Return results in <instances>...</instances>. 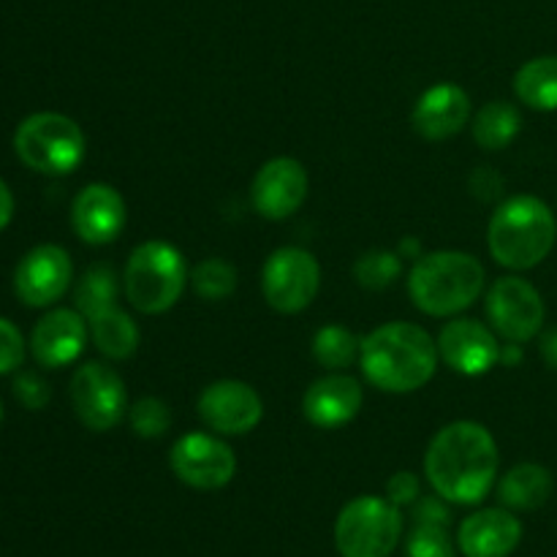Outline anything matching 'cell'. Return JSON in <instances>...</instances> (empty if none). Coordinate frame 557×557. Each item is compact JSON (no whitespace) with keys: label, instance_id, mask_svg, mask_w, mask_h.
<instances>
[{"label":"cell","instance_id":"obj_8","mask_svg":"<svg viewBox=\"0 0 557 557\" xmlns=\"http://www.w3.org/2000/svg\"><path fill=\"white\" fill-rule=\"evenodd\" d=\"M321 288V267L305 248H277L261 270V292L267 305L283 315L302 313Z\"/></svg>","mask_w":557,"mask_h":557},{"label":"cell","instance_id":"obj_20","mask_svg":"<svg viewBox=\"0 0 557 557\" xmlns=\"http://www.w3.org/2000/svg\"><path fill=\"white\" fill-rule=\"evenodd\" d=\"M364 400L362 384L346 373H330L313 381L302 397V413L321 430H337L351 422Z\"/></svg>","mask_w":557,"mask_h":557},{"label":"cell","instance_id":"obj_3","mask_svg":"<svg viewBox=\"0 0 557 557\" xmlns=\"http://www.w3.org/2000/svg\"><path fill=\"white\" fill-rule=\"evenodd\" d=\"M557 221L536 196H511L490 218L487 245L500 267L515 272L533 270L555 248Z\"/></svg>","mask_w":557,"mask_h":557},{"label":"cell","instance_id":"obj_4","mask_svg":"<svg viewBox=\"0 0 557 557\" xmlns=\"http://www.w3.org/2000/svg\"><path fill=\"white\" fill-rule=\"evenodd\" d=\"M484 292V267L466 250L422 253L411 267L408 294L422 313L449 319L471 308Z\"/></svg>","mask_w":557,"mask_h":557},{"label":"cell","instance_id":"obj_23","mask_svg":"<svg viewBox=\"0 0 557 557\" xmlns=\"http://www.w3.org/2000/svg\"><path fill=\"white\" fill-rule=\"evenodd\" d=\"M515 92L536 112H557V54H542L515 74Z\"/></svg>","mask_w":557,"mask_h":557},{"label":"cell","instance_id":"obj_31","mask_svg":"<svg viewBox=\"0 0 557 557\" xmlns=\"http://www.w3.org/2000/svg\"><path fill=\"white\" fill-rule=\"evenodd\" d=\"M22 362H25V337L9 319H0V375L14 373Z\"/></svg>","mask_w":557,"mask_h":557},{"label":"cell","instance_id":"obj_37","mask_svg":"<svg viewBox=\"0 0 557 557\" xmlns=\"http://www.w3.org/2000/svg\"><path fill=\"white\" fill-rule=\"evenodd\" d=\"M11 215H14V196H11L9 185L0 180V232L11 223Z\"/></svg>","mask_w":557,"mask_h":557},{"label":"cell","instance_id":"obj_19","mask_svg":"<svg viewBox=\"0 0 557 557\" xmlns=\"http://www.w3.org/2000/svg\"><path fill=\"white\" fill-rule=\"evenodd\" d=\"M87 324L79 310L58 308L44 315L30 335V351L44 368H65L85 351Z\"/></svg>","mask_w":557,"mask_h":557},{"label":"cell","instance_id":"obj_39","mask_svg":"<svg viewBox=\"0 0 557 557\" xmlns=\"http://www.w3.org/2000/svg\"><path fill=\"white\" fill-rule=\"evenodd\" d=\"M397 253L406 256V259L417 261L419 256H422V243H419V239H403L400 248H397Z\"/></svg>","mask_w":557,"mask_h":557},{"label":"cell","instance_id":"obj_35","mask_svg":"<svg viewBox=\"0 0 557 557\" xmlns=\"http://www.w3.org/2000/svg\"><path fill=\"white\" fill-rule=\"evenodd\" d=\"M500 190H504V180H500V174L493 166H479L471 174V194L479 196V199L493 201L498 199Z\"/></svg>","mask_w":557,"mask_h":557},{"label":"cell","instance_id":"obj_27","mask_svg":"<svg viewBox=\"0 0 557 557\" xmlns=\"http://www.w3.org/2000/svg\"><path fill=\"white\" fill-rule=\"evenodd\" d=\"M403 275V256L397 250H368L354 264V277L368 292H384Z\"/></svg>","mask_w":557,"mask_h":557},{"label":"cell","instance_id":"obj_25","mask_svg":"<svg viewBox=\"0 0 557 557\" xmlns=\"http://www.w3.org/2000/svg\"><path fill=\"white\" fill-rule=\"evenodd\" d=\"M117 275L109 264H92L87 267L85 275L79 277L74 288V302L76 310L85 315L87 321L96 319L103 310L114 308L117 305Z\"/></svg>","mask_w":557,"mask_h":557},{"label":"cell","instance_id":"obj_16","mask_svg":"<svg viewBox=\"0 0 557 557\" xmlns=\"http://www.w3.org/2000/svg\"><path fill=\"white\" fill-rule=\"evenodd\" d=\"M125 223H128L125 199L107 183L85 185L71 205V226L87 245L114 243L123 234Z\"/></svg>","mask_w":557,"mask_h":557},{"label":"cell","instance_id":"obj_32","mask_svg":"<svg viewBox=\"0 0 557 557\" xmlns=\"http://www.w3.org/2000/svg\"><path fill=\"white\" fill-rule=\"evenodd\" d=\"M14 395L27 411H41V408H47L49 395H52V392H49V384L41 379V375L20 373L14 379Z\"/></svg>","mask_w":557,"mask_h":557},{"label":"cell","instance_id":"obj_1","mask_svg":"<svg viewBox=\"0 0 557 557\" xmlns=\"http://www.w3.org/2000/svg\"><path fill=\"white\" fill-rule=\"evenodd\" d=\"M498 444L479 422H451L435 433L424 455V473L435 495L455 506H476L498 479Z\"/></svg>","mask_w":557,"mask_h":557},{"label":"cell","instance_id":"obj_30","mask_svg":"<svg viewBox=\"0 0 557 557\" xmlns=\"http://www.w3.org/2000/svg\"><path fill=\"white\" fill-rule=\"evenodd\" d=\"M406 557H455L449 528L413 525L406 539Z\"/></svg>","mask_w":557,"mask_h":557},{"label":"cell","instance_id":"obj_38","mask_svg":"<svg viewBox=\"0 0 557 557\" xmlns=\"http://www.w3.org/2000/svg\"><path fill=\"white\" fill-rule=\"evenodd\" d=\"M520 362H522V343H506V346H500V364L515 368V364Z\"/></svg>","mask_w":557,"mask_h":557},{"label":"cell","instance_id":"obj_21","mask_svg":"<svg viewBox=\"0 0 557 557\" xmlns=\"http://www.w3.org/2000/svg\"><path fill=\"white\" fill-rule=\"evenodd\" d=\"M553 473L536 462H520L498 482V498L511 511H536L553 495Z\"/></svg>","mask_w":557,"mask_h":557},{"label":"cell","instance_id":"obj_14","mask_svg":"<svg viewBox=\"0 0 557 557\" xmlns=\"http://www.w3.org/2000/svg\"><path fill=\"white\" fill-rule=\"evenodd\" d=\"M308 199V172L297 158H272L250 185V205L267 221H286Z\"/></svg>","mask_w":557,"mask_h":557},{"label":"cell","instance_id":"obj_18","mask_svg":"<svg viewBox=\"0 0 557 557\" xmlns=\"http://www.w3.org/2000/svg\"><path fill=\"white\" fill-rule=\"evenodd\" d=\"M522 542V522L511 509H479L457 528V547L466 557H509Z\"/></svg>","mask_w":557,"mask_h":557},{"label":"cell","instance_id":"obj_10","mask_svg":"<svg viewBox=\"0 0 557 557\" xmlns=\"http://www.w3.org/2000/svg\"><path fill=\"white\" fill-rule=\"evenodd\" d=\"M487 319L506 343H528L542 335L547 308L533 283L520 275H504L487 292Z\"/></svg>","mask_w":557,"mask_h":557},{"label":"cell","instance_id":"obj_24","mask_svg":"<svg viewBox=\"0 0 557 557\" xmlns=\"http://www.w3.org/2000/svg\"><path fill=\"white\" fill-rule=\"evenodd\" d=\"M522 131V114L511 101H490L473 117V139L482 150H504Z\"/></svg>","mask_w":557,"mask_h":557},{"label":"cell","instance_id":"obj_11","mask_svg":"<svg viewBox=\"0 0 557 557\" xmlns=\"http://www.w3.org/2000/svg\"><path fill=\"white\" fill-rule=\"evenodd\" d=\"M169 466L183 484L210 493L232 482L237 473V455L218 435L188 433L174 441L169 451Z\"/></svg>","mask_w":557,"mask_h":557},{"label":"cell","instance_id":"obj_12","mask_svg":"<svg viewBox=\"0 0 557 557\" xmlns=\"http://www.w3.org/2000/svg\"><path fill=\"white\" fill-rule=\"evenodd\" d=\"M199 417L218 435H248L264 417V403L245 381L223 379L205 386L199 395Z\"/></svg>","mask_w":557,"mask_h":557},{"label":"cell","instance_id":"obj_29","mask_svg":"<svg viewBox=\"0 0 557 557\" xmlns=\"http://www.w3.org/2000/svg\"><path fill=\"white\" fill-rule=\"evenodd\" d=\"M128 422L139 438L156 441L172 428V411L161 397H141L128 408Z\"/></svg>","mask_w":557,"mask_h":557},{"label":"cell","instance_id":"obj_40","mask_svg":"<svg viewBox=\"0 0 557 557\" xmlns=\"http://www.w3.org/2000/svg\"><path fill=\"white\" fill-rule=\"evenodd\" d=\"M0 424H3V403H0Z\"/></svg>","mask_w":557,"mask_h":557},{"label":"cell","instance_id":"obj_26","mask_svg":"<svg viewBox=\"0 0 557 557\" xmlns=\"http://www.w3.org/2000/svg\"><path fill=\"white\" fill-rule=\"evenodd\" d=\"M359 354H362V341L348 326L326 324L315 332L313 357L321 368L332 370V373H341V370L359 362Z\"/></svg>","mask_w":557,"mask_h":557},{"label":"cell","instance_id":"obj_2","mask_svg":"<svg viewBox=\"0 0 557 557\" xmlns=\"http://www.w3.org/2000/svg\"><path fill=\"white\" fill-rule=\"evenodd\" d=\"M359 368L375 389L408 395L428 386L438 370V343L422 326L392 321L364 337Z\"/></svg>","mask_w":557,"mask_h":557},{"label":"cell","instance_id":"obj_5","mask_svg":"<svg viewBox=\"0 0 557 557\" xmlns=\"http://www.w3.org/2000/svg\"><path fill=\"white\" fill-rule=\"evenodd\" d=\"M188 286V264L172 243L150 239L134 248L123 272V288L131 308L145 315L172 310Z\"/></svg>","mask_w":557,"mask_h":557},{"label":"cell","instance_id":"obj_34","mask_svg":"<svg viewBox=\"0 0 557 557\" xmlns=\"http://www.w3.org/2000/svg\"><path fill=\"white\" fill-rule=\"evenodd\" d=\"M419 479L413 476L411 471H397L395 476L386 482V498L395 506L406 509V506H413L419 500Z\"/></svg>","mask_w":557,"mask_h":557},{"label":"cell","instance_id":"obj_17","mask_svg":"<svg viewBox=\"0 0 557 557\" xmlns=\"http://www.w3.org/2000/svg\"><path fill=\"white\" fill-rule=\"evenodd\" d=\"M471 98L455 82H438L419 96L411 123L422 139L444 141L471 123Z\"/></svg>","mask_w":557,"mask_h":557},{"label":"cell","instance_id":"obj_15","mask_svg":"<svg viewBox=\"0 0 557 557\" xmlns=\"http://www.w3.org/2000/svg\"><path fill=\"white\" fill-rule=\"evenodd\" d=\"M438 357L460 375H484L500 362L498 335L476 319H455L441 330Z\"/></svg>","mask_w":557,"mask_h":557},{"label":"cell","instance_id":"obj_6","mask_svg":"<svg viewBox=\"0 0 557 557\" xmlns=\"http://www.w3.org/2000/svg\"><path fill=\"white\" fill-rule=\"evenodd\" d=\"M14 150L27 169L41 174H71L85 161L87 141L79 125L60 112H36L16 125Z\"/></svg>","mask_w":557,"mask_h":557},{"label":"cell","instance_id":"obj_36","mask_svg":"<svg viewBox=\"0 0 557 557\" xmlns=\"http://www.w3.org/2000/svg\"><path fill=\"white\" fill-rule=\"evenodd\" d=\"M539 351H542L544 362H547L553 370H557V326H553V330H547V332H542V343H539Z\"/></svg>","mask_w":557,"mask_h":557},{"label":"cell","instance_id":"obj_22","mask_svg":"<svg viewBox=\"0 0 557 557\" xmlns=\"http://www.w3.org/2000/svg\"><path fill=\"white\" fill-rule=\"evenodd\" d=\"M90 335L98 351L103 357L114 359V362L134 357L141 341L136 321L125 310H120L117 305L90 319Z\"/></svg>","mask_w":557,"mask_h":557},{"label":"cell","instance_id":"obj_9","mask_svg":"<svg viewBox=\"0 0 557 557\" xmlns=\"http://www.w3.org/2000/svg\"><path fill=\"white\" fill-rule=\"evenodd\" d=\"M71 406L92 433H107L128 417V392L117 370L101 362H85L71 379Z\"/></svg>","mask_w":557,"mask_h":557},{"label":"cell","instance_id":"obj_28","mask_svg":"<svg viewBox=\"0 0 557 557\" xmlns=\"http://www.w3.org/2000/svg\"><path fill=\"white\" fill-rule=\"evenodd\" d=\"M190 283H194V292L201 299H207V302H221V299L232 297L234 288H237V270L226 259L212 256V259L199 261L194 267Z\"/></svg>","mask_w":557,"mask_h":557},{"label":"cell","instance_id":"obj_33","mask_svg":"<svg viewBox=\"0 0 557 557\" xmlns=\"http://www.w3.org/2000/svg\"><path fill=\"white\" fill-rule=\"evenodd\" d=\"M449 500L441 495H430V498H419L413 504V525H435V528H451V511Z\"/></svg>","mask_w":557,"mask_h":557},{"label":"cell","instance_id":"obj_13","mask_svg":"<svg viewBox=\"0 0 557 557\" xmlns=\"http://www.w3.org/2000/svg\"><path fill=\"white\" fill-rule=\"evenodd\" d=\"M74 264L60 245H38L16 264L14 292L27 308H49L71 286Z\"/></svg>","mask_w":557,"mask_h":557},{"label":"cell","instance_id":"obj_7","mask_svg":"<svg viewBox=\"0 0 557 557\" xmlns=\"http://www.w3.org/2000/svg\"><path fill=\"white\" fill-rule=\"evenodd\" d=\"M403 539V509L389 498L359 495L348 500L335 522L341 557H392Z\"/></svg>","mask_w":557,"mask_h":557}]
</instances>
